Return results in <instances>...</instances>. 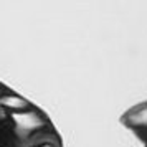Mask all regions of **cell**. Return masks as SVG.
Here are the masks:
<instances>
[{"mask_svg":"<svg viewBox=\"0 0 147 147\" xmlns=\"http://www.w3.org/2000/svg\"><path fill=\"white\" fill-rule=\"evenodd\" d=\"M0 147H63L48 114L13 91H0Z\"/></svg>","mask_w":147,"mask_h":147,"instance_id":"6da1fadb","label":"cell"},{"mask_svg":"<svg viewBox=\"0 0 147 147\" xmlns=\"http://www.w3.org/2000/svg\"><path fill=\"white\" fill-rule=\"evenodd\" d=\"M119 121L127 131H131L144 144V147H147V101L129 107Z\"/></svg>","mask_w":147,"mask_h":147,"instance_id":"7a4b0ae2","label":"cell"},{"mask_svg":"<svg viewBox=\"0 0 147 147\" xmlns=\"http://www.w3.org/2000/svg\"><path fill=\"white\" fill-rule=\"evenodd\" d=\"M3 88H5V83H2V81H0V91H2Z\"/></svg>","mask_w":147,"mask_h":147,"instance_id":"3957f363","label":"cell"}]
</instances>
